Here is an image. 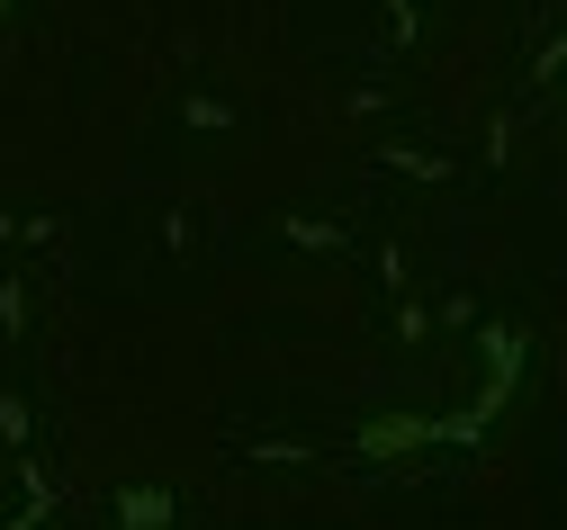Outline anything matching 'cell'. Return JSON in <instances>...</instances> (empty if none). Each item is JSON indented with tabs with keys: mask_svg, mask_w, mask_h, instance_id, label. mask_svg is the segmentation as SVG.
<instances>
[{
	"mask_svg": "<svg viewBox=\"0 0 567 530\" xmlns=\"http://www.w3.org/2000/svg\"><path fill=\"white\" fill-rule=\"evenodd\" d=\"M442 423H423V414H396V423H370L361 432V459H405V449H433Z\"/></svg>",
	"mask_w": 567,
	"mask_h": 530,
	"instance_id": "obj_1",
	"label": "cell"
}]
</instances>
